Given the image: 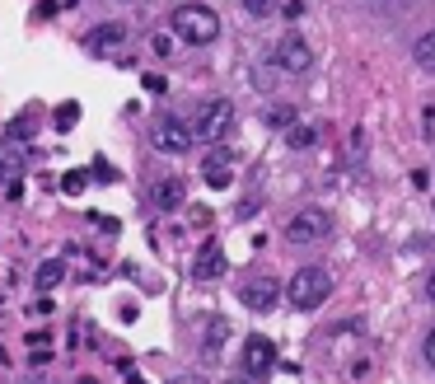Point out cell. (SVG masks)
<instances>
[{
	"label": "cell",
	"mask_w": 435,
	"mask_h": 384,
	"mask_svg": "<svg viewBox=\"0 0 435 384\" xmlns=\"http://www.w3.org/2000/svg\"><path fill=\"white\" fill-rule=\"evenodd\" d=\"M169 29L183 38V43L192 47H206L220 38V15L211 10V5H197V0H187V5H178L169 15Z\"/></svg>",
	"instance_id": "6da1fadb"
},
{
	"label": "cell",
	"mask_w": 435,
	"mask_h": 384,
	"mask_svg": "<svg viewBox=\"0 0 435 384\" xmlns=\"http://www.w3.org/2000/svg\"><path fill=\"white\" fill-rule=\"evenodd\" d=\"M332 295V277H327L323 267H300L295 277H290V286H286V300L295 309H318Z\"/></svg>",
	"instance_id": "7a4b0ae2"
},
{
	"label": "cell",
	"mask_w": 435,
	"mask_h": 384,
	"mask_svg": "<svg viewBox=\"0 0 435 384\" xmlns=\"http://www.w3.org/2000/svg\"><path fill=\"white\" fill-rule=\"evenodd\" d=\"M234 127V104H225V99H211V104H202V113L192 118V136L197 141H225Z\"/></svg>",
	"instance_id": "3957f363"
},
{
	"label": "cell",
	"mask_w": 435,
	"mask_h": 384,
	"mask_svg": "<svg viewBox=\"0 0 435 384\" xmlns=\"http://www.w3.org/2000/svg\"><path fill=\"white\" fill-rule=\"evenodd\" d=\"M272 66H277L281 76H309V71H314L309 43H304L300 33H286V38L277 43V52H272Z\"/></svg>",
	"instance_id": "277c9868"
},
{
	"label": "cell",
	"mask_w": 435,
	"mask_h": 384,
	"mask_svg": "<svg viewBox=\"0 0 435 384\" xmlns=\"http://www.w3.org/2000/svg\"><path fill=\"white\" fill-rule=\"evenodd\" d=\"M327 230H332V215L318 211V206H304V211H295L286 220V239L290 244H318Z\"/></svg>",
	"instance_id": "5b68a950"
},
{
	"label": "cell",
	"mask_w": 435,
	"mask_h": 384,
	"mask_svg": "<svg viewBox=\"0 0 435 384\" xmlns=\"http://www.w3.org/2000/svg\"><path fill=\"white\" fill-rule=\"evenodd\" d=\"M150 141H155L159 155H187V145H192V127L178 122V118H155Z\"/></svg>",
	"instance_id": "8992f818"
},
{
	"label": "cell",
	"mask_w": 435,
	"mask_h": 384,
	"mask_svg": "<svg viewBox=\"0 0 435 384\" xmlns=\"http://www.w3.org/2000/svg\"><path fill=\"white\" fill-rule=\"evenodd\" d=\"M244 370H249L253 380H267V375L277 370V347H272L263 333H253V338L244 342Z\"/></svg>",
	"instance_id": "52a82bcc"
},
{
	"label": "cell",
	"mask_w": 435,
	"mask_h": 384,
	"mask_svg": "<svg viewBox=\"0 0 435 384\" xmlns=\"http://www.w3.org/2000/svg\"><path fill=\"white\" fill-rule=\"evenodd\" d=\"M239 300H244L253 314H267V309H277L281 286L272 277H249V281H244V291H239Z\"/></svg>",
	"instance_id": "ba28073f"
},
{
	"label": "cell",
	"mask_w": 435,
	"mask_h": 384,
	"mask_svg": "<svg viewBox=\"0 0 435 384\" xmlns=\"http://www.w3.org/2000/svg\"><path fill=\"white\" fill-rule=\"evenodd\" d=\"M225 267H230V258H225V248H220L216 239H206V244L192 253V277H197V281H216V277H225Z\"/></svg>",
	"instance_id": "9c48e42d"
},
{
	"label": "cell",
	"mask_w": 435,
	"mask_h": 384,
	"mask_svg": "<svg viewBox=\"0 0 435 384\" xmlns=\"http://www.w3.org/2000/svg\"><path fill=\"white\" fill-rule=\"evenodd\" d=\"M126 43V24H98V29L84 33V52H94V57H117Z\"/></svg>",
	"instance_id": "30bf717a"
},
{
	"label": "cell",
	"mask_w": 435,
	"mask_h": 384,
	"mask_svg": "<svg viewBox=\"0 0 435 384\" xmlns=\"http://www.w3.org/2000/svg\"><path fill=\"white\" fill-rule=\"evenodd\" d=\"M202 183L216 187V192H225V187L234 183V159H230V150H220V145H216V150L202 159Z\"/></svg>",
	"instance_id": "8fae6325"
},
{
	"label": "cell",
	"mask_w": 435,
	"mask_h": 384,
	"mask_svg": "<svg viewBox=\"0 0 435 384\" xmlns=\"http://www.w3.org/2000/svg\"><path fill=\"white\" fill-rule=\"evenodd\" d=\"M150 197H155L159 211H178L187 201V187H183V178H159V183L150 187Z\"/></svg>",
	"instance_id": "7c38bea8"
},
{
	"label": "cell",
	"mask_w": 435,
	"mask_h": 384,
	"mask_svg": "<svg viewBox=\"0 0 435 384\" xmlns=\"http://www.w3.org/2000/svg\"><path fill=\"white\" fill-rule=\"evenodd\" d=\"M24 173V155L15 150V141H0V183H19Z\"/></svg>",
	"instance_id": "4fadbf2b"
},
{
	"label": "cell",
	"mask_w": 435,
	"mask_h": 384,
	"mask_svg": "<svg viewBox=\"0 0 435 384\" xmlns=\"http://www.w3.org/2000/svg\"><path fill=\"white\" fill-rule=\"evenodd\" d=\"M314 141H318V127H309V122H290L286 127V145H290V150H309Z\"/></svg>",
	"instance_id": "5bb4252c"
},
{
	"label": "cell",
	"mask_w": 435,
	"mask_h": 384,
	"mask_svg": "<svg viewBox=\"0 0 435 384\" xmlns=\"http://www.w3.org/2000/svg\"><path fill=\"white\" fill-rule=\"evenodd\" d=\"M61 277H66V262L61 258L43 262V267H38V291H57V286H61Z\"/></svg>",
	"instance_id": "9a60e30c"
},
{
	"label": "cell",
	"mask_w": 435,
	"mask_h": 384,
	"mask_svg": "<svg viewBox=\"0 0 435 384\" xmlns=\"http://www.w3.org/2000/svg\"><path fill=\"white\" fill-rule=\"evenodd\" d=\"M412 57H417V66H421V71H435V29H431V33H421V38H417V47H412Z\"/></svg>",
	"instance_id": "2e32d148"
},
{
	"label": "cell",
	"mask_w": 435,
	"mask_h": 384,
	"mask_svg": "<svg viewBox=\"0 0 435 384\" xmlns=\"http://www.w3.org/2000/svg\"><path fill=\"white\" fill-rule=\"evenodd\" d=\"M75 122H80V104H61L52 113V127H57V131H71Z\"/></svg>",
	"instance_id": "e0dca14e"
},
{
	"label": "cell",
	"mask_w": 435,
	"mask_h": 384,
	"mask_svg": "<svg viewBox=\"0 0 435 384\" xmlns=\"http://www.w3.org/2000/svg\"><path fill=\"white\" fill-rule=\"evenodd\" d=\"M263 118H267V127H290V122H295V108H290V104H272Z\"/></svg>",
	"instance_id": "ac0fdd59"
},
{
	"label": "cell",
	"mask_w": 435,
	"mask_h": 384,
	"mask_svg": "<svg viewBox=\"0 0 435 384\" xmlns=\"http://www.w3.org/2000/svg\"><path fill=\"white\" fill-rule=\"evenodd\" d=\"M84 187H89V173H84V169H71V173L61 178V192H66V197H80Z\"/></svg>",
	"instance_id": "d6986e66"
},
{
	"label": "cell",
	"mask_w": 435,
	"mask_h": 384,
	"mask_svg": "<svg viewBox=\"0 0 435 384\" xmlns=\"http://www.w3.org/2000/svg\"><path fill=\"white\" fill-rule=\"evenodd\" d=\"M272 5H277V0H244V10H249V15H272Z\"/></svg>",
	"instance_id": "ffe728a7"
},
{
	"label": "cell",
	"mask_w": 435,
	"mask_h": 384,
	"mask_svg": "<svg viewBox=\"0 0 435 384\" xmlns=\"http://www.w3.org/2000/svg\"><path fill=\"white\" fill-rule=\"evenodd\" d=\"M220 338H225V323H211V333H206V352H216Z\"/></svg>",
	"instance_id": "44dd1931"
},
{
	"label": "cell",
	"mask_w": 435,
	"mask_h": 384,
	"mask_svg": "<svg viewBox=\"0 0 435 384\" xmlns=\"http://www.w3.org/2000/svg\"><path fill=\"white\" fill-rule=\"evenodd\" d=\"M192 225L206 230V225H211V211H206V206H192Z\"/></svg>",
	"instance_id": "7402d4cb"
},
{
	"label": "cell",
	"mask_w": 435,
	"mask_h": 384,
	"mask_svg": "<svg viewBox=\"0 0 435 384\" xmlns=\"http://www.w3.org/2000/svg\"><path fill=\"white\" fill-rule=\"evenodd\" d=\"M140 85H145L150 94H164V76H140Z\"/></svg>",
	"instance_id": "603a6c76"
},
{
	"label": "cell",
	"mask_w": 435,
	"mask_h": 384,
	"mask_svg": "<svg viewBox=\"0 0 435 384\" xmlns=\"http://www.w3.org/2000/svg\"><path fill=\"white\" fill-rule=\"evenodd\" d=\"M421 352H426V366H435V328L426 333V342H421Z\"/></svg>",
	"instance_id": "cb8c5ba5"
},
{
	"label": "cell",
	"mask_w": 435,
	"mask_h": 384,
	"mask_svg": "<svg viewBox=\"0 0 435 384\" xmlns=\"http://www.w3.org/2000/svg\"><path fill=\"white\" fill-rule=\"evenodd\" d=\"M94 173H98V183H112V169H108V159H94Z\"/></svg>",
	"instance_id": "d4e9b609"
},
{
	"label": "cell",
	"mask_w": 435,
	"mask_h": 384,
	"mask_svg": "<svg viewBox=\"0 0 435 384\" xmlns=\"http://www.w3.org/2000/svg\"><path fill=\"white\" fill-rule=\"evenodd\" d=\"M0 366H10V356H5V347H0Z\"/></svg>",
	"instance_id": "484cf974"
},
{
	"label": "cell",
	"mask_w": 435,
	"mask_h": 384,
	"mask_svg": "<svg viewBox=\"0 0 435 384\" xmlns=\"http://www.w3.org/2000/svg\"><path fill=\"white\" fill-rule=\"evenodd\" d=\"M426 295H431V300H435V272H431V291H426Z\"/></svg>",
	"instance_id": "4316f807"
},
{
	"label": "cell",
	"mask_w": 435,
	"mask_h": 384,
	"mask_svg": "<svg viewBox=\"0 0 435 384\" xmlns=\"http://www.w3.org/2000/svg\"><path fill=\"white\" fill-rule=\"evenodd\" d=\"M230 384H249V380H230Z\"/></svg>",
	"instance_id": "83f0119b"
},
{
	"label": "cell",
	"mask_w": 435,
	"mask_h": 384,
	"mask_svg": "<svg viewBox=\"0 0 435 384\" xmlns=\"http://www.w3.org/2000/svg\"><path fill=\"white\" fill-rule=\"evenodd\" d=\"M178 384H187V380H178Z\"/></svg>",
	"instance_id": "f1b7e54d"
}]
</instances>
